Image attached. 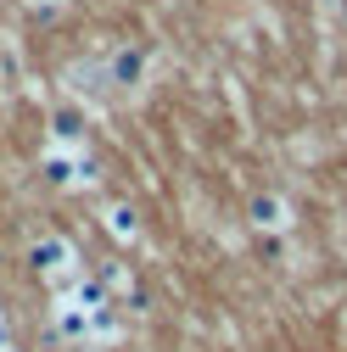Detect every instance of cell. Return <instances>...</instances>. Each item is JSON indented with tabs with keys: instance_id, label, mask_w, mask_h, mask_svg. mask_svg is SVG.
<instances>
[{
	"instance_id": "1",
	"label": "cell",
	"mask_w": 347,
	"mask_h": 352,
	"mask_svg": "<svg viewBox=\"0 0 347 352\" xmlns=\"http://www.w3.org/2000/svg\"><path fill=\"white\" fill-rule=\"evenodd\" d=\"M28 263H34V274H45V280H56V274H73V246L62 241V235H39L34 246H28Z\"/></svg>"
},
{
	"instance_id": "6",
	"label": "cell",
	"mask_w": 347,
	"mask_h": 352,
	"mask_svg": "<svg viewBox=\"0 0 347 352\" xmlns=\"http://www.w3.org/2000/svg\"><path fill=\"white\" fill-rule=\"evenodd\" d=\"M140 67H146V62H140V51H123V56H118V84H135V78H140Z\"/></svg>"
},
{
	"instance_id": "4",
	"label": "cell",
	"mask_w": 347,
	"mask_h": 352,
	"mask_svg": "<svg viewBox=\"0 0 347 352\" xmlns=\"http://www.w3.org/2000/svg\"><path fill=\"white\" fill-rule=\"evenodd\" d=\"M107 235L123 241V246H135V241H140V218H135V207L112 201V207H107Z\"/></svg>"
},
{
	"instance_id": "8",
	"label": "cell",
	"mask_w": 347,
	"mask_h": 352,
	"mask_svg": "<svg viewBox=\"0 0 347 352\" xmlns=\"http://www.w3.org/2000/svg\"><path fill=\"white\" fill-rule=\"evenodd\" d=\"M0 352H17V346H12V341H6V346H0Z\"/></svg>"
},
{
	"instance_id": "3",
	"label": "cell",
	"mask_w": 347,
	"mask_h": 352,
	"mask_svg": "<svg viewBox=\"0 0 347 352\" xmlns=\"http://www.w3.org/2000/svg\"><path fill=\"white\" fill-rule=\"evenodd\" d=\"M252 224L257 230H291V207L280 201V196H252Z\"/></svg>"
},
{
	"instance_id": "5",
	"label": "cell",
	"mask_w": 347,
	"mask_h": 352,
	"mask_svg": "<svg viewBox=\"0 0 347 352\" xmlns=\"http://www.w3.org/2000/svg\"><path fill=\"white\" fill-rule=\"evenodd\" d=\"M51 135H56L62 146H78V140H84V118H78V112H67V107H62V112H51Z\"/></svg>"
},
{
	"instance_id": "7",
	"label": "cell",
	"mask_w": 347,
	"mask_h": 352,
	"mask_svg": "<svg viewBox=\"0 0 347 352\" xmlns=\"http://www.w3.org/2000/svg\"><path fill=\"white\" fill-rule=\"evenodd\" d=\"M0 346H6V324H0Z\"/></svg>"
},
{
	"instance_id": "2",
	"label": "cell",
	"mask_w": 347,
	"mask_h": 352,
	"mask_svg": "<svg viewBox=\"0 0 347 352\" xmlns=\"http://www.w3.org/2000/svg\"><path fill=\"white\" fill-rule=\"evenodd\" d=\"M51 330H56L62 341H96V319L84 314L73 296H62V302L51 307Z\"/></svg>"
}]
</instances>
